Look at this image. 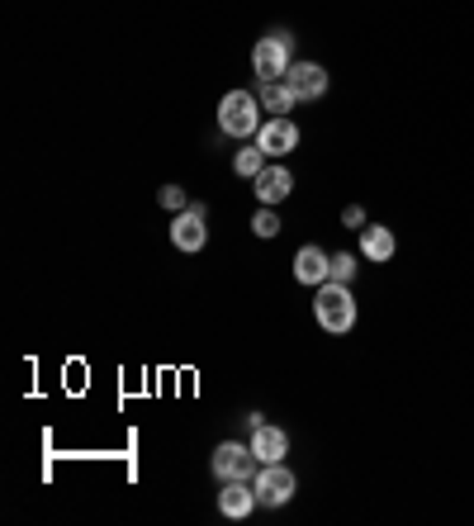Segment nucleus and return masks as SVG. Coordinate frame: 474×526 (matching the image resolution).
<instances>
[{
    "label": "nucleus",
    "mask_w": 474,
    "mask_h": 526,
    "mask_svg": "<svg viewBox=\"0 0 474 526\" xmlns=\"http://www.w3.org/2000/svg\"><path fill=\"white\" fill-rule=\"evenodd\" d=\"M313 318H318V327L332 332V337L351 332V327H356V294H351L347 285H337V280H323L318 294H313Z\"/></svg>",
    "instance_id": "nucleus-1"
},
{
    "label": "nucleus",
    "mask_w": 474,
    "mask_h": 526,
    "mask_svg": "<svg viewBox=\"0 0 474 526\" xmlns=\"http://www.w3.org/2000/svg\"><path fill=\"white\" fill-rule=\"evenodd\" d=\"M294 67V43L285 29H275V34L266 38H256V48H252V72L261 76V81H285Z\"/></svg>",
    "instance_id": "nucleus-2"
},
{
    "label": "nucleus",
    "mask_w": 474,
    "mask_h": 526,
    "mask_svg": "<svg viewBox=\"0 0 474 526\" xmlns=\"http://www.w3.org/2000/svg\"><path fill=\"white\" fill-rule=\"evenodd\" d=\"M219 128L228 138H252L256 128V95L252 91H228L219 100Z\"/></svg>",
    "instance_id": "nucleus-3"
},
{
    "label": "nucleus",
    "mask_w": 474,
    "mask_h": 526,
    "mask_svg": "<svg viewBox=\"0 0 474 526\" xmlns=\"http://www.w3.org/2000/svg\"><path fill=\"white\" fill-rule=\"evenodd\" d=\"M294 493H299L294 470H285L280 460H275V465H261V474H256V498H261V508H285Z\"/></svg>",
    "instance_id": "nucleus-4"
},
{
    "label": "nucleus",
    "mask_w": 474,
    "mask_h": 526,
    "mask_svg": "<svg viewBox=\"0 0 474 526\" xmlns=\"http://www.w3.org/2000/svg\"><path fill=\"white\" fill-rule=\"evenodd\" d=\"M256 147H261L266 157H285V152H294V147H299V124H294V119H285V114H271L266 124L256 128Z\"/></svg>",
    "instance_id": "nucleus-5"
},
{
    "label": "nucleus",
    "mask_w": 474,
    "mask_h": 526,
    "mask_svg": "<svg viewBox=\"0 0 474 526\" xmlns=\"http://www.w3.org/2000/svg\"><path fill=\"white\" fill-rule=\"evenodd\" d=\"M171 242H176V252H204V242H209V228H204V204H190L185 214L171 218Z\"/></svg>",
    "instance_id": "nucleus-6"
},
{
    "label": "nucleus",
    "mask_w": 474,
    "mask_h": 526,
    "mask_svg": "<svg viewBox=\"0 0 474 526\" xmlns=\"http://www.w3.org/2000/svg\"><path fill=\"white\" fill-rule=\"evenodd\" d=\"M214 474H219V479H252L256 474L252 446H242V441H223L219 451H214Z\"/></svg>",
    "instance_id": "nucleus-7"
},
{
    "label": "nucleus",
    "mask_w": 474,
    "mask_h": 526,
    "mask_svg": "<svg viewBox=\"0 0 474 526\" xmlns=\"http://www.w3.org/2000/svg\"><path fill=\"white\" fill-rule=\"evenodd\" d=\"M256 503H261V498H256V484H247V479H223L219 512L228 517V522H242V517H247Z\"/></svg>",
    "instance_id": "nucleus-8"
},
{
    "label": "nucleus",
    "mask_w": 474,
    "mask_h": 526,
    "mask_svg": "<svg viewBox=\"0 0 474 526\" xmlns=\"http://www.w3.org/2000/svg\"><path fill=\"white\" fill-rule=\"evenodd\" d=\"M247 446H252V455L261 465H275V460H285V451H290V432H285V427H271V422H256Z\"/></svg>",
    "instance_id": "nucleus-9"
},
{
    "label": "nucleus",
    "mask_w": 474,
    "mask_h": 526,
    "mask_svg": "<svg viewBox=\"0 0 474 526\" xmlns=\"http://www.w3.org/2000/svg\"><path fill=\"white\" fill-rule=\"evenodd\" d=\"M328 275H332V256L323 252V247H313V242L299 247V256H294V280H299V285H313V290H318Z\"/></svg>",
    "instance_id": "nucleus-10"
},
{
    "label": "nucleus",
    "mask_w": 474,
    "mask_h": 526,
    "mask_svg": "<svg viewBox=\"0 0 474 526\" xmlns=\"http://www.w3.org/2000/svg\"><path fill=\"white\" fill-rule=\"evenodd\" d=\"M285 81H290V91L299 95V100H323V95H328V72H323L318 62H294Z\"/></svg>",
    "instance_id": "nucleus-11"
},
{
    "label": "nucleus",
    "mask_w": 474,
    "mask_h": 526,
    "mask_svg": "<svg viewBox=\"0 0 474 526\" xmlns=\"http://www.w3.org/2000/svg\"><path fill=\"white\" fill-rule=\"evenodd\" d=\"M252 185H256V200L271 204V209L280 200H290V195H294V176L285 171V166H266V171H261Z\"/></svg>",
    "instance_id": "nucleus-12"
},
{
    "label": "nucleus",
    "mask_w": 474,
    "mask_h": 526,
    "mask_svg": "<svg viewBox=\"0 0 474 526\" xmlns=\"http://www.w3.org/2000/svg\"><path fill=\"white\" fill-rule=\"evenodd\" d=\"M394 252H399L394 228H384V223H365V228H361V256H365V261H389Z\"/></svg>",
    "instance_id": "nucleus-13"
},
{
    "label": "nucleus",
    "mask_w": 474,
    "mask_h": 526,
    "mask_svg": "<svg viewBox=\"0 0 474 526\" xmlns=\"http://www.w3.org/2000/svg\"><path fill=\"white\" fill-rule=\"evenodd\" d=\"M299 105V95L290 91V81H261V109L266 114H290Z\"/></svg>",
    "instance_id": "nucleus-14"
},
{
    "label": "nucleus",
    "mask_w": 474,
    "mask_h": 526,
    "mask_svg": "<svg viewBox=\"0 0 474 526\" xmlns=\"http://www.w3.org/2000/svg\"><path fill=\"white\" fill-rule=\"evenodd\" d=\"M233 171L242 176V181H256V176L266 171V152H261V147H242V152L233 157Z\"/></svg>",
    "instance_id": "nucleus-15"
},
{
    "label": "nucleus",
    "mask_w": 474,
    "mask_h": 526,
    "mask_svg": "<svg viewBox=\"0 0 474 526\" xmlns=\"http://www.w3.org/2000/svg\"><path fill=\"white\" fill-rule=\"evenodd\" d=\"M252 233L256 237H275V233H280V214H275L271 204H261V209L252 214Z\"/></svg>",
    "instance_id": "nucleus-16"
},
{
    "label": "nucleus",
    "mask_w": 474,
    "mask_h": 526,
    "mask_svg": "<svg viewBox=\"0 0 474 526\" xmlns=\"http://www.w3.org/2000/svg\"><path fill=\"white\" fill-rule=\"evenodd\" d=\"M328 280H337V285H351V280H356V256H351V252L332 256V275H328Z\"/></svg>",
    "instance_id": "nucleus-17"
},
{
    "label": "nucleus",
    "mask_w": 474,
    "mask_h": 526,
    "mask_svg": "<svg viewBox=\"0 0 474 526\" xmlns=\"http://www.w3.org/2000/svg\"><path fill=\"white\" fill-rule=\"evenodd\" d=\"M162 204L171 209V214H185V209H190V200H185L181 185H162Z\"/></svg>",
    "instance_id": "nucleus-18"
},
{
    "label": "nucleus",
    "mask_w": 474,
    "mask_h": 526,
    "mask_svg": "<svg viewBox=\"0 0 474 526\" xmlns=\"http://www.w3.org/2000/svg\"><path fill=\"white\" fill-rule=\"evenodd\" d=\"M342 223H347V228H365V209L361 204H347V209H342Z\"/></svg>",
    "instance_id": "nucleus-19"
}]
</instances>
